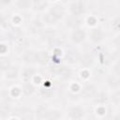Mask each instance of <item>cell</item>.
<instances>
[{
	"mask_svg": "<svg viewBox=\"0 0 120 120\" xmlns=\"http://www.w3.org/2000/svg\"><path fill=\"white\" fill-rule=\"evenodd\" d=\"M118 4H119V5H120V1H119V2H118Z\"/></svg>",
	"mask_w": 120,
	"mask_h": 120,
	"instance_id": "484cf974",
	"label": "cell"
},
{
	"mask_svg": "<svg viewBox=\"0 0 120 120\" xmlns=\"http://www.w3.org/2000/svg\"><path fill=\"white\" fill-rule=\"evenodd\" d=\"M114 120H120V114H118V115L114 118Z\"/></svg>",
	"mask_w": 120,
	"mask_h": 120,
	"instance_id": "d4e9b609",
	"label": "cell"
},
{
	"mask_svg": "<svg viewBox=\"0 0 120 120\" xmlns=\"http://www.w3.org/2000/svg\"><path fill=\"white\" fill-rule=\"evenodd\" d=\"M50 13L56 19H60L63 17L64 15V8L61 6H55L53 8H52Z\"/></svg>",
	"mask_w": 120,
	"mask_h": 120,
	"instance_id": "7a4b0ae2",
	"label": "cell"
},
{
	"mask_svg": "<svg viewBox=\"0 0 120 120\" xmlns=\"http://www.w3.org/2000/svg\"><path fill=\"white\" fill-rule=\"evenodd\" d=\"M34 90H35V88H34L33 85H31L30 83L25 84V85L23 86V92H24V94L27 95V96L31 95V94L34 92Z\"/></svg>",
	"mask_w": 120,
	"mask_h": 120,
	"instance_id": "2e32d148",
	"label": "cell"
},
{
	"mask_svg": "<svg viewBox=\"0 0 120 120\" xmlns=\"http://www.w3.org/2000/svg\"><path fill=\"white\" fill-rule=\"evenodd\" d=\"M66 58H67V61H68L69 63L73 64V63H75V62L78 61V59H79V53L76 51H74V50H70V51H68L67 52Z\"/></svg>",
	"mask_w": 120,
	"mask_h": 120,
	"instance_id": "3957f363",
	"label": "cell"
},
{
	"mask_svg": "<svg viewBox=\"0 0 120 120\" xmlns=\"http://www.w3.org/2000/svg\"><path fill=\"white\" fill-rule=\"evenodd\" d=\"M95 93H96V88L93 86V85H86L84 88H83V90H82V94H83V96L84 97H86V98H91V97H93L94 95H95Z\"/></svg>",
	"mask_w": 120,
	"mask_h": 120,
	"instance_id": "ba28073f",
	"label": "cell"
},
{
	"mask_svg": "<svg viewBox=\"0 0 120 120\" xmlns=\"http://www.w3.org/2000/svg\"><path fill=\"white\" fill-rule=\"evenodd\" d=\"M69 115L73 119H80L83 115V111L78 107H75L69 111Z\"/></svg>",
	"mask_w": 120,
	"mask_h": 120,
	"instance_id": "5b68a950",
	"label": "cell"
},
{
	"mask_svg": "<svg viewBox=\"0 0 120 120\" xmlns=\"http://www.w3.org/2000/svg\"><path fill=\"white\" fill-rule=\"evenodd\" d=\"M60 115L61 114L58 111H48L45 117L47 120H58Z\"/></svg>",
	"mask_w": 120,
	"mask_h": 120,
	"instance_id": "7c38bea8",
	"label": "cell"
},
{
	"mask_svg": "<svg viewBox=\"0 0 120 120\" xmlns=\"http://www.w3.org/2000/svg\"><path fill=\"white\" fill-rule=\"evenodd\" d=\"M107 82L111 87L116 88L120 85V78L117 76H110L107 80Z\"/></svg>",
	"mask_w": 120,
	"mask_h": 120,
	"instance_id": "9c48e42d",
	"label": "cell"
},
{
	"mask_svg": "<svg viewBox=\"0 0 120 120\" xmlns=\"http://www.w3.org/2000/svg\"><path fill=\"white\" fill-rule=\"evenodd\" d=\"M6 74H7V77H8V78H14V77H16L17 74H18V68H17L16 67L8 68L7 69Z\"/></svg>",
	"mask_w": 120,
	"mask_h": 120,
	"instance_id": "5bb4252c",
	"label": "cell"
},
{
	"mask_svg": "<svg viewBox=\"0 0 120 120\" xmlns=\"http://www.w3.org/2000/svg\"><path fill=\"white\" fill-rule=\"evenodd\" d=\"M95 100H96L97 102H103V101L106 100V96H105L103 93H99V94H98L97 98H96Z\"/></svg>",
	"mask_w": 120,
	"mask_h": 120,
	"instance_id": "d6986e66",
	"label": "cell"
},
{
	"mask_svg": "<svg viewBox=\"0 0 120 120\" xmlns=\"http://www.w3.org/2000/svg\"><path fill=\"white\" fill-rule=\"evenodd\" d=\"M114 71H115L116 74H120V62H118L114 66Z\"/></svg>",
	"mask_w": 120,
	"mask_h": 120,
	"instance_id": "603a6c76",
	"label": "cell"
},
{
	"mask_svg": "<svg viewBox=\"0 0 120 120\" xmlns=\"http://www.w3.org/2000/svg\"><path fill=\"white\" fill-rule=\"evenodd\" d=\"M112 100L115 102V103H120V91H118V92H116V93H114L113 95H112Z\"/></svg>",
	"mask_w": 120,
	"mask_h": 120,
	"instance_id": "44dd1931",
	"label": "cell"
},
{
	"mask_svg": "<svg viewBox=\"0 0 120 120\" xmlns=\"http://www.w3.org/2000/svg\"><path fill=\"white\" fill-rule=\"evenodd\" d=\"M102 38H103V34H102V32H101L100 30H98V29L93 30V32H92V34H91V38H92V40H93L94 42H98V41H100V40L102 39Z\"/></svg>",
	"mask_w": 120,
	"mask_h": 120,
	"instance_id": "8fae6325",
	"label": "cell"
},
{
	"mask_svg": "<svg viewBox=\"0 0 120 120\" xmlns=\"http://www.w3.org/2000/svg\"><path fill=\"white\" fill-rule=\"evenodd\" d=\"M37 57H38V52L34 51H29L24 54L23 59L27 63H34V62H37Z\"/></svg>",
	"mask_w": 120,
	"mask_h": 120,
	"instance_id": "277c9868",
	"label": "cell"
},
{
	"mask_svg": "<svg viewBox=\"0 0 120 120\" xmlns=\"http://www.w3.org/2000/svg\"><path fill=\"white\" fill-rule=\"evenodd\" d=\"M47 6V2L44 1H35L33 2V7L35 9H43Z\"/></svg>",
	"mask_w": 120,
	"mask_h": 120,
	"instance_id": "9a60e30c",
	"label": "cell"
},
{
	"mask_svg": "<svg viewBox=\"0 0 120 120\" xmlns=\"http://www.w3.org/2000/svg\"><path fill=\"white\" fill-rule=\"evenodd\" d=\"M19 116L24 120H31L33 118V114H32V112L28 109H22L21 110V112H18Z\"/></svg>",
	"mask_w": 120,
	"mask_h": 120,
	"instance_id": "30bf717a",
	"label": "cell"
},
{
	"mask_svg": "<svg viewBox=\"0 0 120 120\" xmlns=\"http://www.w3.org/2000/svg\"><path fill=\"white\" fill-rule=\"evenodd\" d=\"M70 11L74 16H79L84 11V5L82 2H74L70 6Z\"/></svg>",
	"mask_w": 120,
	"mask_h": 120,
	"instance_id": "6da1fadb",
	"label": "cell"
},
{
	"mask_svg": "<svg viewBox=\"0 0 120 120\" xmlns=\"http://www.w3.org/2000/svg\"><path fill=\"white\" fill-rule=\"evenodd\" d=\"M114 43H115V45H116L117 47H120V37H118V38H115Z\"/></svg>",
	"mask_w": 120,
	"mask_h": 120,
	"instance_id": "cb8c5ba5",
	"label": "cell"
},
{
	"mask_svg": "<svg viewBox=\"0 0 120 120\" xmlns=\"http://www.w3.org/2000/svg\"><path fill=\"white\" fill-rule=\"evenodd\" d=\"M56 18H54L51 13H48V14H46L45 16H44V21L46 22H48V23H54L55 22H56Z\"/></svg>",
	"mask_w": 120,
	"mask_h": 120,
	"instance_id": "e0dca14e",
	"label": "cell"
},
{
	"mask_svg": "<svg viewBox=\"0 0 120 120\" xmlns=\"http://www.w3.org/2000/svg\"><path fill=\"white\" fill-rule=\"evenodd\" d=\"M33 73H34V70H33V69H30V68L25 69L24 72H23V77H24L25 79H28V78H30V77L33 75Z\"/></svg>",
	"mask_w": 120,
	"mask_h": 120,
	"instance_id": "ffe728a7",
	"label": "cell"
},
{
	"mask_svg": "<svg viewBox=\"0 0 120 120\" xmlns=\"http://www.w3.org/2000/svg\"><path fill=\"white\" fill-rule=\"evenodd\" d=\"M1 68H2V69L8 68V60L7 61H6V59H2L1 60Z\"/></svg>",
	"mask_w": 120,
	"mask_h": 120,
	"instance_id": "7402d4cb",
	"label": "cell"
},
{
	"mask_svg": "<svg viewBox=\"0 0 120 120\" xmlns=\"http://www.w3.org/2000/svg\"><path fill=\"white\" fill-rule=\"evenodd\" d=\"M81 63H82V65L84 66V67H89V66L92 65V63H93V58H92L90 55L85 54V55H83V56L82 57Z\"/></svg>",
	"mask_w": 120,
	"mask_h": 120,
	"instance_id": "4fadbf2b",
	"label": "cell"
},
{
	"mask_svg": "<svg viewBox=\"0 0 120 120\" xmlns=\"http://www.w3.org/2000/svg\"><path fill=\"white\" fill-rule=\"evenodd\" d=\"M49 60V55L46 52H38V57H37V61L41 64V65H45Z\"/></svg>",
	"mask_w": 120,
	"mask_h": 120,
	"instance_id": "52a82bcc",
	"label": "cell"
},
{
	"mask_svg": "<svg viewBox=\"0 0 120 120\" xmlns=\"http://www.w3.org/2000/svg\"><path fill=\"white\" fill-rule=\"evenodd\" d=\"M31 5V3L29 1H25V0H21V1H18L17 2V6L19 8H28V6Z\"/></svg>",
	"mask_w": 120,
	"mask_h": 120,
	"instance_id": "ac0fdd59",
	"label": "cell"
},
{
	"mask_svg": "<svg viewBox=\"0 0 120 120\" xmlns=\"http://www.w3.org/2000/svg\"><path fill=\"white\" fill-rule=\"evenodd\" d=\"M85 37V34L82 30H75L73 33H72V39L75 41V42H81L82 40H83Z\"/></svg>",
	"mask_w": 120,
	"mask_h": 120,
	"instance_id": "8992f818",
	"label": "cell"
}]
</instances>
